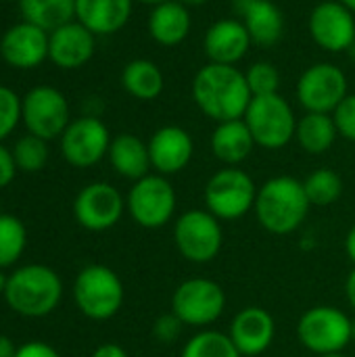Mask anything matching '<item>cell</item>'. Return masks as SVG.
Wrapping results in <instances>:
<instances>
[{"mask_svg":"<svg viewBox=\"0 0 355 357\" xmlns=\"http://www.w3.org/2000/svg\"><path fill=\"white\" fill-rule=\"evenodd\" d=\"M253 94L247 77L236 65H203L192 79L195 105L213 121L243 119Z\"/></svg>","mask_w":355,"mask_h":357,"instance_id":"1","label":"cell"},{"mask_svg":"<svg viewBox=\"0 0 355 357\" xmlns=\"http://www.w3.org/2000/svg\"><path fill=\"white\" fill-rule=\"evenodd\" d=\"M92 357H128L126 354V349L123 347H119V345H115V343H105V345H100Z\"/></svg>","mask_w":355,"mask_h":357,"instance_id":"39","label":"cell"},{"mask_svg":"<svg viewBox=\"0 0 355 357\" xmlns=\"http://www.w3.org/2000/svg\"><path fill=\"white\" fill-rule=\"evenodd\" d=\"M345 253H347V257L352 259V264L355 266V226L345 236Z\"/></svg>","mask_w":355,"mask_h":357,"instance_id":"42","label":"cell"},{"mask_svg":"<svg viewBox=\"0 0 355 357\" xmlns=\"http://www.w3.org/2000/svg\"><path fill=\"white\" fill-rule=\"evenodd\" d=\"M176 190L161 174H149L136 180L126 199V209L132 220L146 230H157L169 224L176 213Z\"/></svg>","mask_w":355,"mask_h":357,"instance_id":"9","label":"cell"},{"mask_svg":"<svg viewBox=\"0 0 355 357\" xmlns=\"http://www.w3.org/2000/svg\"><path fill=\"white\" fill-rule=\"evenodd\" d=\"M333 119L337 123L339 136H343L349 142H355V94H347L343 98V102L335 109Z\"/></svg>","mask_w":355,"mask_h":357,"instance_id":"35","label":"cell"},{"mask_svg":"<svg viewBox=\"0 0 355 357\" xmlns=\"http://www.w3.org/2000/svg\"><path fill=\"white\" fill-rule=\"evenodd\" d=\"M134 0H75V19L96 38L113 36L132 17Z\"/></svg>","mask_w":355,"mask_h":357,"instance_id":"22","label":"cell"},{"mask_svg":"<svg viewBox=\"0 0 355 357\" xmlns=\"http://www.w3.org/2000/svg\"><path fill=\"white\" fill-rule=\"evenodd\" d=\"M15 174H17V163H15L13 151H8L0 142V188L8 186L15 180Z\"/></svg>","mask_w":355,"mask_h":357,"instance_id":"37","label":"cell"},{"mask_svg":"<svg viewBox=\"0 0 355 357\" xmlns=\"http://www.w3.org/2000/svg\"><path fill=\"white\" fill-rule=\"evenodd\" d=\"M27 230L15 215H0V270L13 266L25 251Z\"/></svg>","mask_w":355,"mask_h":357,"instance_id":"31","label":"cell"},{"mask_svg":"<svg viewBox=\"0 0 355 357\" xmlns=\"http://www.w3.org/2000/svg\"><path fill=\"white\" fill-rule=\"evenodd\" d=\"M345 54H347V56H349V59H352V61L355 63V40H354V44L347 48V52H345Z\"/></svg>","mask_w":355,"mask_h":357,"instance_id":"46","label":"cell"},{"mask_svg":"<svg viewBox=\"0 0 355 357\" xmlns=\"http://www.w3.org/2000/svg\"><path fill=\"white\" fill-rule=\"evenodd\" d=\"M13 157H15L17 169L25 172V174H36V172L44 169V165L48 161V144H46V140H42L33 134H25L15 142Z\"/></svg>","mask_w":355,"mask_h":357,"instance_id":"32","label":"cell"},{"mask_svg":"<svg viewBox=\"0 0 355 357\" xmlns=\"http://www.w3.org/2000/svg\"><path fill=\"white\" fill-rule=\"evenodd\" d=\"M234 8L253 44L270 48L280 42L285 33V17L274 0H234Z\"/></svg>","mask_w":355,"mask_h":357,"instance_id":"21","label":"cell"},{"mask_svg":"<svg viewBox=\"0 0 355 357\" xmlns=\"http://www.w3.org/2000/svg\"><path fill=\"white\" fill-rule=\"evenodd\" d=\"M0 56L13 69H36L48 59V31L19 21L0 38Z\"/></svg>","mask_w":355,"mask_h":357,"instance_id":"16","label":"cell"},{"mask_svg":"<svg viewBox=\"0 0 355 357\" xmlns=\"http://www.w3.org/2000/svg\"><path fill=\"white\" fill-rule=\"evenodd\" d=\"M121 86L138 100H155L165 88V77L151 59H134L121 71Z\"/></svg>","mask_w":355,"mask_h":357,"instance_id":"26","label":"cell"},{"mask_svg":"<svg viewBox=\"0 0 355 357\" xmlns=\"http://www.w3.org/2000/svg\"><path fill=\"white\" fill-rule=\"evenodd\" d=\"M190 25L192 21L188 6H184L178 0H165L161 4H155L146 21L151 38L159 46L167 48L182 44L190 33Z\"/></svg>","mask_w":355,"mask_h":357,"instance_id":"23","label":"cell"},{"mask_svg":"<svg viewBox=\"0 0 355 357\" xmlns=\"http://www.w3.org/2000/svg\"><path fill=\"white\" fill-rule=\"evenodd\" d=\"M178 2H182L184 6L190 8V6H203V4H207L209 0H178Z\"/></svg>","mask_w":355,"mask_h":357,"instance_id":"43","label":"cell"},{"mask_svg":"<svg viewBox=\"0 0 355 357\" xmlns=\"http://www.w3.org/2000/svg\"><path fill=\"white\" fill-rule=\"evenodd\" d=\"M297 100L305 113H335L347 92V75L333 63L308 67L297 82Z\"/></svg>","mask_w":355,"mask_h":357,"instance_id":"12","label":"cell"},{"mask_svg":"<svg viewBox=\"0 0 355 357\" xmlns=\"http://www.w3.org/2000/svg\"><path fill=\"white\" fill-rule=\"evenodd\" d=\"M96 50V36L77 19L48 33V61L59 69L73 71L84 67Z\"/></svg>","mask_w":355,"mask_h":357,"instance_id":"17","label":"cell"},{"mask_svg":"<svg viewBox=\"0 0 355 357\" xmlns=\"http://www.w3.org/2000/svg\"><path fill=\"white\" fill-rule=\"evenodd\" d=\"M310 207L303 182L293 176H276L257 188L253 211L264 230L285 236L301 228Z\"/></svg>","mask_w":355,"mask_h":357,"instance_id":"2","label":"cell"},{"mask_svg":"<svg viewBox=\"0 0 355 357\" xmlns=\"http://www.w3.org/2000/svg\"><path fill=\"white\" fill-rule=\"evenodd\" d=\"M253 40L239 19H220L205 31L203 48L209 63L236 65L249 52Z\"/></svg>","mask_w":355,"mask_h":357,"instance_id":"20","label":"cell"},{"mask_svg":"<svg viewBox=\"0 0 355 357\" xmlns=\"http://www.w3.org/2000/svg\"><path fill=\"white\" fill-rule=\"evenodd\" d=\"M109 128L94 115L73 119L61 136V153L73 167L86 169L107 157L111 146Z\"/></svg>","mask_w":355,"mask_h":357,"instance_id":"13","label":"cell"},{"mask_svg":"<svg viewBox=\"0 0 355 357\" xmlns=\"http://www.w3.org/2000/svg\"><path fill=\"white\" fill-rule=\"evenodd\" d=\"M276 324L268 310L259 305H249L241 310L232 322L228 337L232 339L234 347L243 357L262 356L274 341Z\"/></svg>","mask_w":355,"mask_h":357,"instance_id":"18","label":"cell"},{"mask_svg":"<svg viewBox=\"0 0 355 357\" xmlns=\"http://www.w3.org/2000/svg\"><path fill=\"white\" fill-rule=\"evenodd\" d=\"M17 356V347L13 345V341L4 335H0V357H15Z\"/></svg>","mask_w":355,"mask_h":357,"instance_id":"41","label":"cell"},{"mask_svg":"<svg viewBox=\"0 0 355 357\" xmlns=\"http://www.w3.org/2000/svg\"><path fill=\"white\" fill-rule=\"evenodd\" d=\"M15 357H61L56 354V349H52L50 345L46 343H40V341H29L25 345H21L17 349V356Z\"/></svg>","mask_w":355,"mask_h":357,"instance_id":"38","label":"cell"},{"mask_svg":"<svg viewBox=\"0 0 355 357\" xmlns=\"http://www.w3.org/2000/svg\"><path fill=\"white\" fill-rule=\"evenodd\" d=\"M21 121V96L8 86L0 84V142Z\"/></svg>","mask_w":355,"mask_h":357,"instance_id":"34","label":"cell"},{"mask_svg":"<svg viewBox=\"0 0 355 357\" xmlns=\"http://www.w3.org/2000/svg\"><path fill=\"white\" fill-rule=\"evenodd\" d=\"M73 299L86 318L109 320L121 310L123 284L111 268L88 266L75 278Z\"/></svg>","mask_w":355,"mask_h":357,"instance_id":"6","label":"cell"},{"mask_svg":"<svg viewBox=\"0 0 355 357\" xmlns=\"http://www.w3.org/2000/svg\"><path fill=\"white\" fill-rule=\"evenodd\" d=\"M209 144H211L213 157L218 161L226 163V167H236L257 146L245 119H232V121L218 123L211 134Z\"/></svg>","mask_w":355,"mask_h":357,"instance_id":"24","label":"cell"},{"mask_svg":"<svg viewBox=\"0 0 355 357\" xmlns=\"http://www.w3.org/2000/svg\"><path fill=\"white\" fill-rule=\"evenodd\" d=\"M134 2H142V4H151V6H155V4H161V2H165V0H134Z\"/></svg>","mask_w":355,"mask_h":357,"instance_id":"47","label":"cell"},{"mask_svg":"<svg viewBox=\"0 0 355 357\" xmlns=\"http://www.w3.org/2000/svg\"><path fill=\"white\" fill-rule=\"evenodd\" d=\"M249 90L253 96H266V94H276L280 86V71L276 65L268 61H257L245 71Z\"/></svg>","mask_w":355,"mask_h":357,"instance_id":"33","label":"cell"},{"mask_svg":"<svg viewBox=\"0 0 355 357\" xmlns=\"http://www.w3.org/2000/svg\"><path fill=\"white\" fill-rule=\"evenodd\" d=\"M6 280H8V276H4V274H2V270H0V295H4V289H6Z\"/></svg>","mask_w":355,"mask_h":357,"instance_id":"44","label":"cell"},{"mask_svg":"<svg viewBox=\"0 0 355 357\" xmlns=\"http://www.w3.org/2000/svg\"><path fill=\"white\" fill-rule=\"evenodd\" d=\"M318 357H345L343 354H328V356H318Z\"/></svg>","mask_w":355,"mask_h":357,"instance_id":"49","label":"cell"},{"mask_svg":"<svg viewBox=\"0 0 355 357\" xmlns=\"http://www.w3.org/2000/svg\"><path fill=\"white\" fill-rule=\"evenodd\" d=\"M182 328H184V322L174 312H169L157 318L153 326V335L159 343H174L182 335Z\"/></svg>","mask_w":355,"mask_h":357,"instance_id":"36","label":"cell"},{"mask_svg":"<svg viewBox=\"0 0 355 357\" xmlns=\"http://www.w3.org/2000/svg\"><path fill=\"white\" fill-rule=\"evenodd\" d=\"M21 121L27 134L42 140L61 138L71 123L67 96L54 86H36L21 96Z\"/></svg>","mask_w":355,"mask_h":357,"instance_id":"8","label":"cell"},{"mask_svg":"<svg viewBox=\"0 0 355 357\" xmlns=\"http://www.w3.org/2000/svg\"><path fill=\"white\" fill-rule=\"evenodd\" d=\"M297 339L316 356L343 354L352 343V318L331 305L310 307L297 322Z\"/></svg>","mask_w":355,"mask_h":357,"instance_id":"7","label":"cell"},{"mask_svg":"<svg viewBox=\"0 0 355 357\" xmlns=\"http://www.w3.org/2000/svg\"><path fill=\"white\" fill-rule=\"evenodd\" d=\"M146 144L153 169L165 178L182 172L190 163L195 153L192 136L180 126L159 128Z\"/></svg>","mask_w":355,"mask_h":357,"instance_id":"19","label":"cell"},{"mask_svg":"<svg viewBox=\"0 0 355 357\" xmlns=\"http://www.w3.org/2000/svg\"><path fill=\"white\" fill-rule=\"evenodd\" d=\"M339 2H341L343 6H347L352 13H355V0H339Z\"/></svg>","mask_w":355,"mask_h":357,"instance_id":"45","label":"cell"},{"mask_svg":"<svg viewBox=\"0 0 355 357\" xmlns=\"http://www.w3.org/2000/svg\"><path fill=\"white\" fill-rule=\"evenodd\" d=\"M345 297H347L349 305L354 307L355 312V268L352 270V274L347 276V280H345Z\"/></svg>","mask_w":355,"mask_h":357,"instance_id":"40","label":"cell"},{"mask_svg":"<svg viewBox=\"0 0 355 357\" xmlns=\"http://www.w3.org/2000/svg\"><path fill=\"white\" fill-rule=\"evenodd\" d=\"M303 188H305L310 205L328 207V205H333V203H337L341 199L343 180L335 169L318 167L303 180Z\"/></svg>","mask_w":355,"mask_h":357,"instance_id":"29","label":"cell"},{"mask_svg":"<svg viewBox=\"0 0 355 357\" xmlns=\"http://www.w3.org/2000/svg\"><path fill=\"white\" fill-rule=\"evenodd\" d=\"M352 341L355 343V320H352Z\"/></svg>","mask_w":355,"mask_h":357,"instance_id":"48","label":"cell"},{"mask_svg":"<svg viewBox=\"0 0 355 357\" xmlns=\"http://www.w3.org/2000/svg\"><path fill=\"white\" fill-rule=\"evenodd\" d=\"M337 136V123L331 113H305L301 119H297L295 138L310 155L326 153L335 144Z\"/></svg>","mask_w":355,"mask_h":357,"instance_id":"27","label":"cell"},{"mask_svg":"<svg viewBox=\"0 0 355 357\" xmlns=\"http://www.w3.org/2000/svg\"><path fill=\"white\" fill-rule=\"evenodd\" d=\"M224 289L209 278H188L172 297V312L184 322V326L205 328L224 314Z\"/></svg>","mask_w":355,"mask_h":357,"instance_id":"11","label":"cell"},{"mask_svg":"<svg viewBox=\"0 0 355 357\" xmlns=\"http://www.w3.org/2000/svg\"><path fill=\"white\" fill-rule=\"evenodd\" d=\"M17 2H19V0H17Z\"/></svg>","mask_w":355,"mask_h":357,"instance_id":"50","label":"cell"},{"mask_svg":"<svg viewBox=\"0 0 355 357\" xmlns=\"http://www.w3.org/2000/svg\"><path fill=\"white\" fill-rule=\"evenodd\" d=\"M308 29L322 50L347 52L355 40V15L339 0H326L312 8Z\"/></svg>","mask_w":355,"mask_h":357,"instance_id":"15","label":"cell"},{"mask_svg":"<svg viewBox=\"0 0 355 357\" xmlns=\"http://www.w3.org/2000/svg\"><path fill=\"white\" fill-rule=\"evenodd\" d=\"M257 186L253 178L239 167H224L216 172L205 186V205L220 222L241 220L253 207Z\"/></svg>","mask_w":355,"mask_h":357,"instance_id":"5","label":"cell"},{"mask_svg":"<svg viewBox=\"0 0 355 357\" xmlns=\"http://www.w3.org/2000/svg\"><path fill=\"white\" fill-rule=\"evenodd\" d=\"M111 167L128 180H140L149 176L151 172V155L149 144L140 140L134 134H119L111 140L109 153H107Z\"/></svg>","mask_w":355,"mask_h":357,"instance_id":"25","label":"cell"},{"mask_svg":"<svg viewBox=\"0 0 355 357\" xmlns=\"http://www.w3.org/2000/svg\"><path fill=\"white\" fill-rule=\"evenodd\" d=\"M19 10L23 21L50 33L75 19V0H19Z\"/></svg>","mask_w":355,"mask_h":357,"instance_id":"28","label":"cell"},{"mask_svg":"<svg viewBox=\"0 0 355 357\" xmlns=\"http://www.w3.org/2000/svg\"><path fill=\"white\" fill-rule=\"evenodd\" d=\"M63 297V284L54 270L31 264L15 270L4 289V299L13 312L25 318H44L56 310Z\"/></svg>","mask_w":355,"mask_h":357,"instance_id":"3","label":"cell"},{"mask_svg":"<svg viewBox=\"0 0 355 357\" xmlns=\"http://www.w3.org/2000/svg\"><path fill=\"white\" fill-rule=\"evenodd\" d=\"M243 119L255 144L262 149L278 151L295 138L297 117L293 113V107L278 92L253 96Z\"/></svg>","mask_w":355,"mask_h":357,"instance_id":"4","label":"cell"},{"mask_svg":"<svg viewBox=\"0 0 355 357\" xmlns=\"http://www.w3.org/2000/svg\"><path fill=\"white\" fill-rule=\"evenodd\" d=\"M126 209L121 192L107 182H92L84 186L73 201V215L77 224L90 232H105L113 228Z\"/></svg>","mask_w":355,"mask_h":357,"instance_id":"14","label":"cell"},{"mask_svg":"<svg viewBox=\"0 0 355 357\" xmlns=\"http://www.w3.org/2000/svg\"><path fill=\"white\" fill-rule=\"evenodd\" d=\"M174 243L186 261L209 264L222 251V224L207 209H190L176 220Z\"/></svg>","mask_w":355,"mask_h":357,"instance_id":"10","label":"cell"},{"mask_svg":"<svg viewBox=\"0 0 355 357\" xmlns=\"http://www.w3.org/2000/svg\"><path fill=\"white\" fill-rule=\"evenodd\" d=\"M182 357H243L232 339L218 331H201L186 341Z\"/></svg>","mask_w":355,"mask_h":357,"instance_id":"30","label":"cell"}]
</instances>
